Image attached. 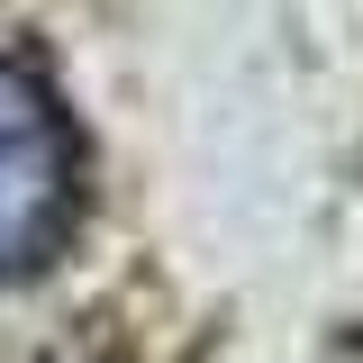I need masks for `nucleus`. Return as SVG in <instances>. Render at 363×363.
Wrapping results in <instances>:
<instances>
[{
  "label": "nucleus",
  "instance_id": "nucleus-1",
  "mask_svg": "<svg viewBox=\"0 0 363 363\" xmlns=\"http://www.w3.org/2000/svg\"><path fill=\"white\" fill-rule=\"evenodd\" d=\"M73 182H82V155H73V128H64L55 91L18 55H0V281L28 272L64 236Z\"/></svg>",
  "mask_w": 363,
  "mask_h": 363
}]
</instances>
